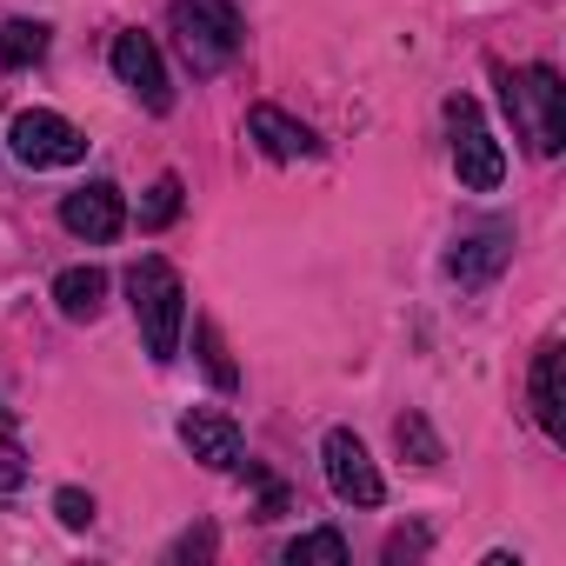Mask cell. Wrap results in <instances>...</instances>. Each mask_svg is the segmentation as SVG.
<instances>
[{
  "label": "cell",
  "instance_id": "cell-10",
  "mask_svg": "<svg viewBox=\"0 0 566 566\" xmlns=\"http://www.w3.org/2000/svg\"><path fill=\"white\" fill-rule=\"evenodd\" d=\"M180 440H187V453H193L200 467H213V473H233L240 453H247L233 413H220V407H193V413L180 420Z\"/></svg>",
  "mask_w": 566,
  "mask_h": 566
},
{
  "label": "cell",
  "instance_id": "cell-15",
  "mask_svg": "<svg viewBox=\"0 0 566 566\" xmlns=\"http://www.w3.org/2000/svg\"><path fill=\"white\" fill-rule=\"evenodd\" d=\"M193 347H200L207 380H213L220 394H233V387H240V367H233V354H227V340H220V327H213V321H193Z\"/></svg>",
  "mask_w": 566,
  "mask_h": 566
},
{
  "label": "cell",
  "instance_id": "cell-6",
  "mask_svg": "<svg viewBox=\"0 0 566 566\" xmlns=\"http://www.w3.org/2000/svg\"><path fill=\"white\" fill-rule=\"evenodd\" d=\"M321 467H327L334 500H347V506H380L387 500V480H380V467H374V453L360 447L354 427H334L321 440Z\"/></svg>",
  "mask_w": 566,
  "mask_h": 566
},
{
  "label": "cell",
  "instance_id": "cell-21",
  "mask_svg": "<svg viewBox=\"0 0 566 566\" xmlns=\"http://www.w3.org/2000/svg\"><path fill=\"white\" fill-rule=\"evenodd\" d=\"M427 553V526H400L394 539H387V566H400V559H420Z\"/></svg>",
  "mask_w": 566,
  "mask_h": 566
},
{
  "label": "cell",
  "instance_id": "cell-3",
  "mask_svg": "<svg viewBox=\"0 0 566 566\" xmlns=\"http://www.w3.org/2000/svg\"><path fill=\"white\" fill-rule=\"evenodd\" d=\"M167 21H174V41H180V54H187L193 74H220L240 54V41H247L233 0H174Z\"/></svg>",
  "mask_w": 566,
  "mask_h": 566
},
{
  "label": "cell",
  "instance_id": "cell-5",
  "mask_svg": "<svg viewBox=\"0 0 566 566\" xmlns=\"http://www.w3.org/2000/svg\"><path fill=\"white\" fill-rule=\"evenodd\" d=\"M8 147H14V160L34 167V174H48V167H81V160H87V134H81L74 120L48 114V107H28V114L8 127Z\"/></svg>",
  "mask_w": 566,
  "mask_h": 566
},
{
  "label": "cell",
  "instance_id": "cell-11",
  "mask_svg": "<svg viewBox=\"0 0 566 566\" xmlns=\"http://www.w3.org/2000/svg\"><path fill=\"white\" fill-rule=\"evenodd\" d=\"M247 140L266 154V160H307L321 140H314V127H301L294 114H280V107H247Z\"/></svg>",
  "mask_w": 566,
  "mask_h": 566
},
{
  "label": "cell",
  "instance_id": "cell-20",
  "mask_svg": "<svg viewBox=\"0 0 566 566\" xmlns=\"http://www.w3.org/2000/svg\"><path fill=\"white\" fill-rule=\"evenodd\" d=\"M167 559L180 566V559H213V526H187L174 546H167Z\"/></svg>",
  "mask_w": 566,
  "mask_h": 566
},
{
  "label": "cell",
  "instance_id": "cell-12",
  "mask_svg": "<svg viewBox=\"0 0 566 566\" xmlns=\"http://www.w3.org/2000/svg\"><path fill=\"white\" fill-rule=\"evenodd\" d=\"M526 394H533V420H539V433H546V440H566V413H559V340H546V347L533 354V380H526Z\"/></svg>",
  "mask_w": 566,
  "mask_h": 566
},
{
  "label": "cell",
  "instance_id": "cell-8",
  "mask_svg": "<svg viewBox=\"0 0 566 566\" xmlns=\"http://www.w3.org/2000/svg\"><path fill=\"white\" fill-rule=\"evenodd\" d=\"M513 260V220H480L453 240L447 253V273L460 280V287H486V280H500V266Z\"/></svg>",
  "mask_w": 566,
  "mask_h": 566
},
{
  "label": "cell",
  "instance_id": "cell-4",
  "mask_svg": "<svg viewBox=\"0 0 566 566\" xmlns=\"http://www.w3.org/2000/svg\"><path fill=\"white\" fill-rule=\"evenodd\" d=\"M447 127H453V174H460V187L467 193H493L506 180V154H500V140L486 134V120H480V107L467 94L447 101Z\"/></svg>",
  "mask_w": 566,
  "mask_h": 566
},
{
  "label": "cell",
  "instance_id": "cell-19",
  "mask_svg": "<svg viewBox=\"0 0 566 566\" xmlns=\"http://www.w3.org/2000/svg\"><path fill=\"white\" fill-rule=\"evenodd\" d=\"M54 513H61L67 533H87V526H94V500H87L81 486H61V493H54Z\"/></svg>",
  "mask_w": 566,
  "mask_h": 566
},
{
  "label": "cell",
  "instance_id": "cell-18",
  "mask_svg": "<svg viewBox=\"0 0 566 566\" xmlns=\"http://www.w3.org/2000/svg\"><path fill=\"white\" fill-rule=\"evenodd\" d=\"M174 220H180V174H160V180L147 187V200H140V227L160 233V227H174Z\"/></svg>",
  "mask_w": 566,
  "mask_h": 566
},
{
  "label": "cell",
  "instance_id": "cell-16",
  "mask_svg": "<svg viewBox=\"0 0 566 566\" xmlns=\"http://www.w3.org/2000/svg\"><path fill=\"white\" fill-rule=\"evenodd\" d=\"M287 566H347V533H334V526L301 533V539L287 546Z\"/></svg>",
  "mask_w": 566,
  "mask_h": 566
},
{
  "label": "cell",
  "instance_id": "cell-9",
  "mask_svg": "<svg viewBox=\"0 0 566 566\" xmlns=\"http://www.w3.org/2000/svg\"><path fill=\"white\" fill-rule=\"evenodd\" d=\"M107 61H114V74H120V87H134L140 101H147V114H167L174 107V81H167V67H160V48L147 41V34H114V48H107Z\"/></svg>",
  "mask_w": 566,
  "mask_h": 566
},
{
  "label": "cell",
  "instance_id": "cell-7",
  "mask_svg": "<svg viewBox=\"0 0 566 566\" xmlns=\"http://www.w3.org/2000/svg\"><path fill=\"white\" fill-rule=\"evenodd\" d=\"M61 227H67L74 240H87V247L120 240V227H127V200H120V187H114V180H87V187H74V193L61 200Z\"/></svg>",
  "mask_w": 566,
  "mask_h": 566
},
{
  "label": "cell",
  "instance_id": "cell-22",
  "mask_svg": "<svg viewBox=\"0 0 566 566\" xmlns=\"http://www.w3.org/2000/svg\"><path fill=\"white\" fill-rule=\"evenodd\" d=\"M28 480V460H21V447L14 440H0V486H21Z\"/></svg>",
  "mask_w": 566,
  "mask_h": 566
},
{
  "label": "cell",
  "instance_id": "cell-17",
  "mask_svg": "<svg viewBox=\"0 0 566 566\" xmlns=\"http://www.w3.org/2000/svg\"><path fill=\"white\" fill-rule=\"evenodd\" d=\"M394 440H400V453H407L413 467H440V460H447L440 433H433V427H427L420 413H400V420H394Z\"/></svg>",
  "mask_w": 566,
  "mask_h": 566
},
{
  "label": "cell",
  "instance_id": "cell-14",
  "mask_svg": "<svg viewBox=\"0 0 566 566\" xmlns=\"http://www.w3.org/2000/svg\"><path fill=\"white\" fill-rule=\"evenodd\" d=\"M48 54V28L41 21H8V28H0V67H34Z\"/></svg>",
  "mask_w": 566,
  "mask_h": 566
},
{
  "label": "cell",
  "instance_id": "cell-1",
  "mask_svg": "<svg viewBox=\"0 0 566 566\" xmlns=\"http://www.w3.org/2000/svg\"><path fill=\"white\" fill-rule=\"evenodd\" d=\"M127 301H134V321H140L147 354L167 367L180 354V327H187V287H180V273L160 253H140L127 266Z\"/></svg>",
  "mask_w": 566,
  "mask_h": 566
},
{
  "label": "cell",
  "instance_id": "cell-2",
  "mask_svg": "<svg viewBox=\"0 0 566 566\" xmlns=\"http://www.w3.org/2000/svg\"><path fill=\"white\" fill-rule=\"evenodd\" d=\"M500 101H506L520 140H526L539 160H553V154L566 147V87H559L553 67L533 61V67H520V74H500Z\"/></svg>",
  "mask_w": 566,
  "mask_h": 566
},
{
  "label": "cell",
  "instance_id": "cell-13",
  "mask_svg": "<svg viewBox=\"0 0 566 566\" xmlns=\"http://www.w3.org/2000/svg\"><path fill=\"white\" fill-rule=\"evenodd\" d=\"M54 307L67 314V321H101V307H107V273L101 266H67L61 280H54Z\"/></svg>",
  "mask_w": 566,
  "mask_h": 566
}]
</instances>
